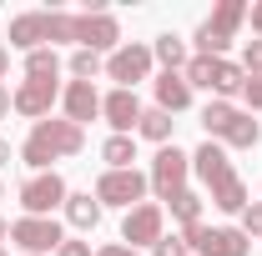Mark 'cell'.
Here are the masks:
<instances>
[{
  "label": "cell",
  "mask_w": 262,
  "mask_h": 256,
  "mask_svg": "<svg viewBox=\"0 0 262 256\" xmlns=\"http://www.w3.org/2000/svg\"><path fill=\"white\" fill-rule=\"evenodd\" d=\"M86 146V131L76 126V121H35L31 136H26V146H20V161L31 166L35 176L40 171H51V161H61V156H76Z\"/></svg>",
  "instance_id": "6da1fadb"
},
{
  "label": "cell",
  "mask_w": 262,
  "mask_h": 256,
  "mask_svg": "<svg viewBox=\"0 0 262 256\" xmlns=\"http://www.w3.org/2000/svg\"><path fill=\"white\" fill-rule=\"evenodd\" d=\"M242 20H247V5H242V0H222V5L212 10V20L196 25V50H202L207 61H222V50L232 45V35H237Z\"/></svg>",
  "instance_id": "7a4b0ae2"
},
{
  "label": "cell",
  "mask_w": 262,
  "mask_h": 256,
  "mask_svg": "<svg viewBox=\"0 0 262 256\" xmlns=\"http://www.w3.org/2000/svg\"><path fill=\"white\" fill-rule=\"evenodd\" d=\"M182 241H187V251L196 256H247L252 251V241L242 236V231H232V226H187L182 231Z\"/></svg>",
  "instance_id": "3957f363"
},
{
  "label": "cell",
  "mask_w": 262,
  "mask_h": 256,
  "mask_svg": "<svg viewBox=\"0 0 262 256\" xmlns=\"http://www.w3.org/2000/svg\"><path fill=\"white\" fill-rule=\"evenodd\" d=\"M10 241L26 256H46L66 241V231H61L56 216H20V221H10Z\"/></svg>",
  "instance_id": "277c9868"
},
{
  "label": "cell",
  "mask_w": 262,
  "mask_h": 256,
  "mask_svg": "<svg viewBox=\"0 0 262 256\" xmlns=\"http://www.w3.org/2000/svg\"><path fill=\"white\" fill-rule=\"evenodd\" d=\"M141 196H146V176L131 166V171H101V181H96V201H101V211L106 206H141Z\"/></svg>",
  "instance_id": "5b68a950"
},
{
  "label": "cell",
  "mask_w": 262,
  "mask_h": 256,
  "mask_svg": "<svg viewBox=\"0 0 262 256\" xmlns=\"http://www.w3.org/2000/svg\"><path fill=\"white\" fill-rule=\"evenodd\" d=\"M76 50H121V25H116V15H106V10H86V15H76Z\"/></svg>",
  "instance_id": "8992f818"
},
{
  "label": "cell",
  "mask_w": 262,
  "mask_h": 256,
  "mask_svg": "<svg viewBox=\"0 0 262 256\" xmlns=\"http://www.w3.org/2000/svg\"><path fill=\"white\" fill-rule=\"evenodd\" d=\"M187 171H192V156H187V151H177V146H162V151H157V161H151L146 186L166 201V196H177L182 186H187Z\"/></svg>",
  "instance_id": "52a82bcc"
},
{
  "label": "cell",
  "mask_w": 262,
  "mask_h": 256,
  "mask_svg": "<svg viewBox=\"0 0 262 256\" xmlns=\"http://www.w3.org/2000/svg\"><path fill=\"white\" fill-rule=\"evenodd\" d=\"M162 221H166V216H162V206H157V201L131 206L126 221H121V246H131V251H136V246H157V241L166 236Z\"/></svg>",
  "instance_id": "ba28073f"
},
{
  "label": "cell",
  "mask_w": 262,
  "mask_h": 256,
  "mask_svg": "<svg viewBox=\"0 0 262 256\" xmlns=\"http://www.w3.org/2000/svg\"><path fill=\"white\" fill-rule=\"evenodd\" d=\"M66 181L56 176V171H40V176H31L26 186H20V206H26V216H51L56 206H66Z\"/></svg>",
  "instance_id": "9c48e42d"
},
{
  "label": "cell",
  "mask_w": 262,
  "mask_h": 256,
  "mask_svg": "<svg viewBox=\"0 0 262 256\" xmlns=\"http://www.w3.org/2000/svg\"><path fill=\"white\" fill-rule=\"evenodd\" d=\"M106 75L116 81V91H131L136 81H146V75H151V45H121V50H111Z\"/></svg>",
  "instance_id": "30bf717a"
},
{
  "label": "cell",
  "mask_w": 262,
  "mask_h": 256,
  "mask_svg": "<svg viewBox=\"0 0 262 256\" xmlns=\"http://www.w3.org/2000/svg\"><path fill=\"white\" fill-rule=\"evenodd\" d=\"M56 100H61V86H56V81H31V75H26L20 91H15V111L31 116V121H46Z\"/></svg>",
  "instance_id": "8fae6325"
},
{
  "label": "cell",
  "mask_w": 262,
  "mask_h": 256,
  "mask_svg": "<svg viewBox=\"0 0 262 256\" xmlns=\"http://www.w3.org/2000/svg\"><path fill=\"white\" fill-rule=\"evenodd\" d=\"M101 116H106L111 136H131L136 121H141V100H136V91H111V96H101Z\"/></svg>",
  "instance_id": "7c38bea8"
},
{
  "label": "cell",
  "mask_w": 262,
  "mask_h": 256,
  "mask_svg": "<svg viewBox=\"0 0 262 256\" xmlns=\"http://www.w3.org/2000/svg\"><path fill=\"white\" fill-rule=\"evenodd\" d=\"M61 106H66V121H76V126L86 131V121H96L101 116V96L91 81H71L61 91Z\"/></svg>",
  "instance_id": "4fadbf2b"
},
{
  "label": "cell",
  "mask_w": 262,
  "mask_h": 256,
  "mask_svg": "<svg viewBox=\"0 0 262 256\" xmlns=\"http://www.w3.org/2000/svg\"><path fill=\"white\" fill-rule=\"evenodd\" d=\"M187 106H192L187 75H182V70H162V75H157V111L177 116V111H187Z\"/></svg>",
  "instance_id": "5bb4252c"
},
{
  "label": "cell",
  "mask_w": 262,
  "mask_h": 256,
  "mask_svg": "<svg viewBox=\"0 0 262 256\" xmlns=\"http://www.w3.org/2000/svg\"><path fill=\"white\" fill-rule=\"evenodd\" d=\"M10 45L15 50H40L46 45V10H26V15H15L10 20Z\"/></svg>",
  "instance_id": "9a60e30c"
},
{
  "label": "cell",
  "mask_w": 262,
  "mask_h": 256,
  "mask_svg": "<svg viewBox=\"0 0 262 256\" xmlns=\"http://www.w3.org/2000/svg\"><path fill=\"white\" fill-rule=\"evenodd\" d=\"M192 171L212 186V181H222V176L232 171V161H227V151H222L217 141H207V146H196V151H192Z\"/></svg>",
  "instance_id": "2e32d148"
},
{
  "label": "cell",
  "mask_w": 262,
  "mask_h": 256,
  "mask_svg": "<svg viewBox=\"0 0 262 256\" xmlns=\"http://www.w3.org/2000/svg\"><path fill=\"white\" fill-rule=\"evenodd\" d=\"M207 191H212V206H222V211H237V216L247 211V186H242V176H237V171H227L222 181H212Z\"/></svg>",
  "instance_id": "e0dca14e"
},
{
  "label": "cell",
  "mask_w": 262,
  "mask_h": 256,
  "mask_svg": "<svg viewBox=\"0 0 262 256\" xmlns=\"http://www.w3.org/2000/svg\"><path fill=\"white\" fill-rule=\"evenodd\" d=\"M217 141H227L232 151H252V146L262 141V126L252 121V116H242V111H232V121L222 126V136H217Z\"/></svg>",
  "instance_id": "ac0fdd59"
},
{
  "label": "cell",
  "mask_w": 262,
  "mask_h": 256,
  "mask_svg": "<svg viewBox=\"0 0 262 256\" xmlns=\"http://www.w3.org/2000/svg\"><path fill=\"white\" fill-rule=\"evenodd\" d=\"M66 221L76 226V231H96V221H101V201H96L91 191L66 196Z\"/></svg>",
  "instance_id": "d6986e66"
},
{
  "label": "cell",
  "mask_w": 262,
  "mask_h": 256,
  "mask_svg": "<svg viewBox=\"0 0 262 256\" xmlns=\"http://www.w3.org/2000/svg\"><path fill=\"white\" fill-rule=\"evenodd\" d=\"M242 86H247V70L237 61H212V91L227 100V96H242Z\"/></svg>",
  "instance_id": "ffe728a7"
},
{
  "label": "cell",
  "mask_w": 262,
  "mask_h": 256,
  "mask_svg": "<svg viewBox=\"0 0 262 256\" xmlns=\"http://www.w3.org/2000/svg\"><path fill=\"white\" fill-rule=\"evenodd\" d=\"M101 161H106V171H131V161H136V141H131V136H106Z\"/></svg>",
  "instance_id": "44dd1931"
},
{
  "label": "cell",
  "mask_w": 262,
  "mask_h": 256,
  "mask_svg": "<svg viewBox=\"0 0 262 256\" xmlns=\"http://www.w3.org/2000/svg\"><path fill=\"white\" fill-rule=\"evenodd\" d=\"M151 61H162L166 70H187V45L166 31V35H157V45H151Z\"/></svg>",
  "instance_id": "7402d4cb"
},
{
  "label": "cell",
  "mask_w": 262,
  "mask_h": 256,
  "mask_svg": "<svg viewBox=\"0 0 262 256\" xmlns=\"http://www.w3.org/2000/svg\"><path fill=\"white\" fill-rule=\"evenodd\" d=\"M26 75H31V81H56V75H61V56H56L51 45L31 50V56H26Z\"/></svg>",
  "instance_id": "603a6c76"
},
{
  "label": "cell",
  "mask_w": 262,
  "mask_h": 256,
  "mask_svg": "<svg viewBox=\"0 0 262 256\" xmlns=\"http://www.w3.org/2000/svg\"><path fill=\"white\" fill-rule=\"evenodd\" d=\"M166 206H171V216H177L182 226H196V221H202V196L187 191V186H182L177 196H166Z\"/></svg>",
  "instance_id": "cb8c5ba5"
},
{
  "label": "cell",
  "mask_w": 262,
  "mask_h": 256,
  "mask_svg": "<svg viewBox=\"0 0 262 256\" xmlns=\"http://www.w3.org/2000/svg\"><path fill=\"white\" fill-rule=\"evenodd\" d=\"M171 126H177V121H171L166 111H141V121H136V131H141L146 141H157V146L171 141Z\"/></svg>",
  "instance_id": "d4e9b609"
},
{
  "label": "cell",
  "mask_w": 262,
  "mask_h": 256,
  "mask_svg": "<svg viewBox=\"0 0 262 256\" xmlns=\"http://www.w3.org/2000/svg\"><path fill=\"white\" fill-rule=\"evenodd\" d=\"M232 111H237L232 100H212V106H202V131H207V136H222V126L232 121Z\"/></svg>",
  "instance_id": "484cf974"
},
{
  "label": "cell",
  "mask_w": 262,
  "mask_h": 256,
  "mask_svg": "<svg viewBox=\"0 0 262 256\" xmlns=\"http://www.w3.org/2000/svg\"><path fill=\"white\" fill-rule=\"evenodd\" d=\"M46 40H51V45H56V40H76V15L46 10Z\"/></svg>",
  "instance_id": "4316f807"
},
{
  "label": "cell",
  "mask_w": 262,
  "mask_h": 256,
  "mask_svg": "<svg viewBox=\"0 0 262 256\" xmlns=\"http://www.w3.org/2000/svg\"><path fill=\"white\" fill-rule=\"evenodd\" d=\"M96 70H101L96 50H71V75H76V81H96Z\"/></svg>",
  "instance_id": "83f0119b"
},
{
  "label": "cell",
  "mask_w": 262,
  "mask_h": 256,
  "mask_svg": "<svg viewBox=\"0 0 262 256\" xmlns=\"http://www.w3.org/2000/svg\"><path fill=\"white\" fill-rule=\"evenodd\" d=\"M182 75H187V86H202V91H212V61H207V56H192Z\"/></svg>",
  "instance_id": "f1b7e54d"
},
{
  "label": "cell",
  "mask_w": 262,
  "mask_h": 256,
  "mask_svg": "<svg viewBox=\"0 0 262 256\" xmlns=\"http://www.w3.org/2000/svg\"><path fill=\"white\" fill-rule=\"evenodd\" d=\"M242 236H262V201H247V211H242Z\"/></svg>",
  "instance_id": "f546056e"
},
{
  "label": "cell",
  "mask_w": 262,
  "mask_h": 256,
  "mask_svg": "<svg viewBox=\"0 0 262 256\" xmlns=\"http://www.w3.org/2000/svg\"><path fill=\"white\" fill-rule=\"evenodd\" d=\"M242 70H247V75H262V40H247V50H242Z\"/></svg>",
  "instance_id": "4dcf8cb0"
},
{
  "label": "cell",
  "mask_w": 262,
  "mask_h": 256,
  "mask_svg": "<svg viewBox=\"0 0 262 256\" xmlns=\"http://www.w3.org/2000/svg\"><path fill=\"white\" fill-rule=\"evenodd\" d=\"M151 256H187V241H182V236H162V241L151 246Z\"/></svg>",
  "instance_id": "1f68e13d"
},
{
  "label": "cell",
  "mask_w": 262,
  "mask_h": 256,
  "mask_svg": "<svg viewBox=\"0 0 262 256\" xmlns=\"http://www.w3.org/2000/svg\"><path fill=\"white\" fill-rule=\"evenodd\" d=\"M242 96H247V106H252V111H262V75H247Z\"/></svg>",
  "instance_id": "d6a6232c"
},
{
  "label": "cell",
  "mask_w": 262,
  "mask_h": 256,
  "mask_svg": "<svg viewBox=\"0 0 262 256\" xmlns=\"http://www.w3.org/2000/svg\"><path fill=\"white\" fill-rule=\"evenodd\" d=\"M56 256H91V241H61Z\"/></svg>",
  "instance_id": "836d02e7"
},
{
  "label": "cell",
  "mask_w": 262,
  "mask_h": 256,
  "mask_svg": "<svg viewBox=\"0 0 262 256\" xmlns=\"http://www.w3.org/2000/svg\"><path fill=\"white\" fill-rule=\"evenodd\" d=\"M96 256H136V251H131V246H121V241H111V246H101Z\"/></svg>",
  "instance_id": "e575fe53"
},
{
  "label": "cell",
  "mask_w": 262,
  "mask_h": 256,
  "mask_svg": "<svg viewBox=\"0 0 262 256\" xmlns=\"http://www.w3.org/2000/svg\"><path fill=\"white\" fill-rule=\"evenodd\" d=\"M10 106H15V96L5 91V81H0V116H10Z\"/></svg>",
  "instance_id": "d590c367"
},
{
  "label": "cell",
  "mask_w": 262,
  "mask_h": 256,
  "mask_svg": "<svg viewBox=\"0 0 262 256\" xmlns=\"http://www.w3.org/2000/svg\"><path fill=\"white\" fill-rule=\"evenodd\" d=\"M247 15H252V31H257V40H262V5H252Z\"/></svg>",
  "instance_id": "8d00e7d4"
},
{
  "label": "cell",
  "mask_w": 262,
  "mask_h": 256,
  "mask_svg": "<svg viewBox=\"0 0 262 256\" xmlns=\"http://www.w3.org/2000/svg\"><path fill=\"white\" fill-rule=\"evenodd\" d=\"M5 75H10V50L0 45V81H5Z\"/></svg>",
  "instance_id": "74e56055"
},
{
  "label": "cell",
  "mask_w": 262,
  "mask_h": 256,
  "mask_svg": "<svg viewBox=\"0 0 262 256\" xmlns=\"http://www.w3.org/2000/svg\"><path fill=\"white\" fill-rule=\"evenodd\" d=\"M5 161H10V141H0V166H5Z\"/></svg>",
  "instance_id": "f35d334b"
},
{
  "label": "cell",
  "mask_w": 262,
  "mask_h": 256,
  "mask_svg": "<svg viewBox=\"0 0 262 256\" xmlns=\"http://www.w3.org/2000/svg\"><path fill=\"white\" fill-rule=\"evenodd\" d=\"M5 236H10V221H5V216H0V241H5Z\"/></svg>",
  "instance_id": "ab89813d"
},
{
  "label": "cell",
  "mask_w": 262,
  "mask_h": 256,
  "mask_svg": "<svg viewBox=\"0 0 262 256\" xmlns=\"http://www.w3.org/2000/svg\"><path fill=\"white\" fill-rule=\"evenodd\" d=\"M0 256H5V246H0Z\"/></svg>",
  "instance_id": "60d3db41"
},
{
  "label": "cell",
  "mask_w": 262,
  "mask_h": 256,
  "mask_svg": "<svg viewBox=\"0 0 262 256\" xmlns=\"http://www.w3.org/2000/svg\"><path fill=\"white\" fill-rule=\"evenodd\" d=\"M0 196H5V186H0Z\"/></svg>",
  "instance_id": "b9f144b4"
}]
</instances>
